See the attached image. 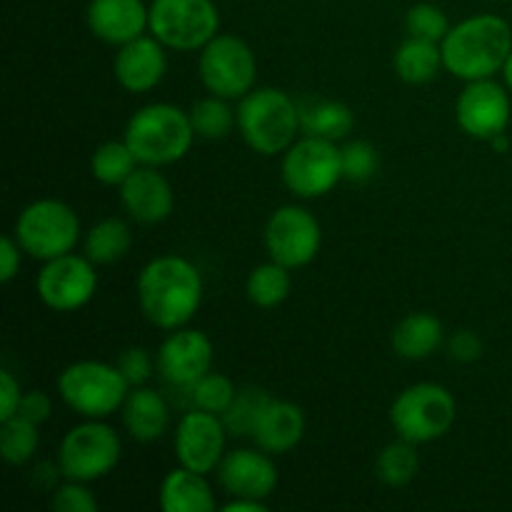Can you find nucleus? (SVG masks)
I'll use <instances>...</instances> for the list:
<instances>
[{
	"label": "nucleus",
	"mask_w": 512,
	"mask_h": 512,
	"mask_svg": "<svg viewBox=\"0 0 512 512\" xmlns=\"http://www.w3.org/2000/svg\"><path fill=\"white\" fill-rule=\"evenodd\" d=\"M160 508L165 512H213L218 503L203 473L178 465L160 483Z\"/></svg>",
	"instance_id": "23"
},
{
	"label": "nucleus",
	"mask_w": 512,
	"mask_h": 512,
	"mask_svg": "<svg viewBox=\"0 0 512 512\" xmlns=\"http://www.w3.org/2000/svg\"><path fill=\"white\" fill-rule=\"evenodd\" d=\"M13 235L25 255L45 263L73 253L80 243V218L63 200L40 198L20 210Z\"/></svg>",
	"instance_id": "7"
},
{
	"label": "nucleus",
	"mask_w": 512,
	"mask_h": 512,
	"mask_svg": "<svg viewBox=\"0 0 512 512\" xmlns=\"http://www.w3.org/2000/svg\"><path fill=\"white\" fill-rule=\"evenodd\" d=\"M265 250L270 260L290 270L313 263L323 245V228L310 210L300 205H283L265 223Z\"/></svg>",
	"instance_id": "12"
},
{
	"label": "nucleus",
	"mask_w": 512,
	"mask_h": 512,
	"mask_svg": "<svg viewBox=\"0 0 512 512\" xmlns=\"http://www.w3.org/2000/svg\"><path fill=\"white\" fill-rule=\"evenodd\" d=\"M283 183L295 198L313 200L328 195L343 180V155L333 140L300 135L283 153Z\"/></svg>",
	"instance_id": "10"
},
{
	"label": "nucleus",
	"mask_w": 512,
	"mask_h": 512,
	"mask_svg": "<svg viewBox=\"0 0 512 512\" xmlns=\"http://www.w3.org/2000/svg\"><path fill=\"white\" fill-rule=\"evenodd\" d=\"M138 305L148 323L160 330L185 328L203 305V275L180 255L153 258L138 278Z\"/></svg>",
	"instance_id": "1"
},
{
	"label": "nucleus",
	"mask_w": 512,
	"mask_h": 512,
	"mask_svg": "<svg viewBox=\"0 0 512 512\" xmlns=\"http://www.w3.org/2000/svg\"><path fill=\"white\" fill-rule=\"evenodd\" d=\"M238 130L248 148L265 158L285 153L300 133L298 100L273 85L253 88L238 103Z\"/></svg>",
	"instance_id": "4"
},
{
	"label": "nucleus",
	"mask_w": 512,
	"mask_h": 512,
	"mask_svg": "<svg viewBox=\"0 0 512 512\" xmlns=\"http://www.w3.org/2000/svg\"><path fill=\"white\" fill-rule=\"evenodd\" d=\"M440 50L453 78L465 83L495 78L512 53V28L500 15H470L448 30Z\"/></svg>",
	"instance_id": "2"
},
{
	"label": "nucleus",
	"mask_w": 512,
	"mask_h": 512,
	"mask_svg": "<svg viewBox=\"0 0 512 512\" xmlns=\"http://www.w3.org/2000/svg\"><path fill=\"white\" fill-rule=\"evenodd\" d=\"M118 190L125 213L140 225L163 223L175 208L173 185L160 173V168H153V165H138Z\"/></svg>",
	"instance_id": "18"
},
{
	"label": "nucleus",
	"mask_w": 512,
	"mask_h": 512,
	"mask_svg": "<svg viewBox=\"0 0 512 512\" xmlns=\"http://www.w3.org/2000/svg\"><path fill=\"white\" fill-rule=\"evenodd\" d=\"M123 458V443L115 428L105 420H88L75 425L60 440L58 460L65 480L95 483L118 468Z\"/></svg>",
	"instance_id": "8"
},
{
	"label": "nucleus",
	"mask_w": 512,
	"mask_h": 512,
	"mask_svg": "<svg viewBox=\"0 0 512 512\" xmlns=\"http://www.w3.org/2000/svg\"><path fill=\"white\" fill-rule=\"evenodd\" d=\"M115 365L120 368L123 378L128 380L130 388H138V385L148 383L150 375H153V368H158V363L150 358L148 350L138 348V345H135V348H125Z\"/></svg>",
	"instance_id": "38"
},
{
	"label": "nucleus",
	"mask_w": 512,
	"mask_h": 512,
	"mask_svg": "<svg viewBox=\"0 0 512 512\" xmlns=\"http://www.w3.org/2000/svg\"><path fill=\"white\" fill-rule=\"evenodd\" d=\"M500 73H503L505 88H508L510 93H512V53H510V58L505 60V65H503V70H500Z\"/></svg>",
	"instance_id": "45"
},
{
	"label": "nucleus",
	"mask_w": 512,
	"mask_h": 512,
	"mask_svg": "<svg viewBox=\"0 0 512 512\" xmlns=\"http://www.w3.org/2000/svg\"><path fill=\"white\" fill-rule=\"evenodd\" d=\"M490 145H493L495 150H498V153H505V150L510 148V140H508V133H500V135H495L493 140H490Z\"/></svg>",
	"instance_id": "44"
},
{
	"label": "nucleus",
	"mask_w": 512,
	"mask_h": 512,
	"mask_svg": "<svg viewBox=\"0 0 512 512\" xmlns=\"http://www.w3.org/2000/svg\"><path fill=\"white\" fill-rule=\"evenodd\" d=\"M35 290L45 308L55 313H75L95 298L98 273L88 255L68 253L45 260L35 278Z\"/></svg>",
	"instance_id": "13"
},
{
	"label": "nucleus",
	"mask_w": 512,
	"mask_h": 512,
	"mask_svg": "<svg viewBox=\"0 0 512 512\" xmlns=\"http://www.w3.org/2000/svg\"><path fill=\"white\" fill-rule=\"evenodd\" d=\"M18 415H23V418H28L30 423L35 425L48 423L50 415H53V400L45 393H40V390H30V393H25L23 400H20Z\"/></svg>",
	"instance_id": "42"
},
{
	"label": "nucleus",
	"mask_w": 512,
	"mask_h": 512,
	"mask_svg": "<svg viewBox=\"0 0 512 512\" xmlns=\"http://www.w3.org/2000/svg\"><path fill=\"white\" fill-rule=\"evenodd\" d=\"M343 155V180L350 183H368L380 168V153L368 140H350L340 148Z\"/></svg>",
	"instance_id": "36"
},
{
	"label": "nucleus",
	"mask_w": 512,
	"mask_h": 512,
	"mask_svg": "<svg viewBox=\"0 0 512 512\" xmlns=\"http://www.w3.org/2000/svg\"><path fill=\"white\" fill-rule=\"evenodd\" d=\"M58 393L63 403L80 418L105 420L123 408L130 385L118 365L78 360L60 373Z\"/></svg>",
	"instance_id": "5"
},
{
	"label": "nucleus",
	"mask_w": 512,
	"mask_h": 512,
	"mask_svg": "<svg viewBox=\"0 0 512 512\" xmlns=\"http://www.w3.org/2000/svg\"><path fill=\"white\" fill-rule=\"evenodd\" d=\"M418 470H420L418 445L408 443V440L403 438L385 445V448L380 450L378 460H375V473H378V478L383 480L388 488H405L408 483H413Z\"/></svg>",
	"instance_id": "30"
},
{
	"label": "nucleus",
	"mask_w": 512,
	"mask_h": 512,
	"mask_svg": "<svg viewBox=\"0 0 512 512\" xmlns=\"http://www.w3.org/2000/svg\"><path fill=\"white\" fill-rule=\"evenodd\" d=\"M200 83L210 95L225 100H240L255 88L258 60L253 48L243 38L218 33L203 50L198 60Z\"/></svg>",
	"instance_id": "11"
},
{
	"label": "nucleus",
	"mask_w": 512,
	"mask_h": 512,
	"mask_svg": "<svg viewBox=\"0 0 512 512\" xmlns=\"http://www.w3.org/2000/svg\"><path fill=\"white\" fill-rule=\"evenodd\" d=\"M300 110V133L313 135V138L340 140L348 138L355 128V113L350 105L340 103V100L330 98H315V95H305L298 100Z\"/></svg>",
	"instance_id": "24"
},
{
	"label": "nucleus",
	"mask_w": 512,
	"mask_h": 512,
	"mask_svg": "<svg viewBox=\"0 0 512 512\" xmlns=\"http://www.w3.org/2000/svg\"><path fill=\"white\" fill-rule=\"evenodd\" d=\"M225 438L228 430L220 415L193 408L180 418L175 428L173 445L178 465L203 475L215 473L220 460L225 458Z\"/></svg>",
	"instance_id": "15"
},
{
	"label": "nucleus",
	"mask_w": 512,
	"mask_h": 512,
	"mask_svg": "<svg viewBox=\"0 0 512 512\" xmlns=\"http://www.w3.org/2000/svg\"><path fill=\"white\" fill-rule=\"evenodd\" d=\"M290 290H293V280H290V268L268 260L263 265H255L250 270L248 280H245V295L255 308H278L288 300Z\"/></svg>",
	"instance_id": "28"
},
{
	"label": "nucleus",
	"mask_w": 512,
	"mask_h": 512,
	"mask_svg": "<svg viewBox=\"0 0 512 512\" xmlns=\"http://www.w3.org/2000/svg\"><path fill=\"white\" fill-rule=\"evenodd\" d=\"M218 480L230 498L268 500L278 488V465L273 455L255 448H238L225 453L218 465Z\"/></svg>",
	"instance_id": "17"
},
{
	"label": "nucleus",
	"mask_w": 512,
	"mask_h": 512,
	"mask_svg": "<svg viewBox=\"0 0 512 512\" xmlns=\"http://www.w3.org/2000/svg\"><path fill=\"white\" fill-rule=\"evenodd\" d=\"M225 512H268V503L255 498H230L223 505Z\"/></svg>",
	"instance_id": "43"
},
{
	"label": "nucleus",
	"mask_w": 512,
	"mask_h": 512,
	"mask_svg": "<svg viewBox=\"0 0 512 512\" xmlns=\"http://www.w3.org/2000/svg\"><path fill=\"white\" fill-rule=\"evenodd\" d=\"M512 103L508 88L495 83L493 78L473 80L465 85L463 93L455 103V120L460 130L475 140H493L495 135L505 133L510 125Z\"/></svg>",
	"instance_id": "14"
},
{
	"label": "nucleus",
	"mask_w": 512,
	"mask_h": 512,
	"mask_svg": "<svg viewBox=\"0 0 512 512\" xmlns=\"http://www.w3.org/2000/svg\"><path fill=\"white\" fill-rule=\"evenodd\" d=\"M120 415H123L125 433L135 443H155L158 438H163L170 423L168 403L158 390L148 388V385L130 388Z\"/></svg>",
	"instance_id": "22"
},
{
	"label": "nucleus",
	"mask_w": 512,
	"mask_h": 512,
	"mask_svg": "<svg viewBox=\"0 0 512 512\" xmlns=\"http://www.w3.org/2000/svg\"><path fill=\"white\" fill-rule=\"evenodd\" d=\"M23 395L18 378L10 370H0V423L18 415Z\"/></svg>",
	"instance_id": "40"
},
{
	"label": "nucleus",
	"mask_w": 512,
	"mask_h": 512,
	"mask_svg": "<svg viewBox=\"0 0 512 512\" xmlns=\"http://www.w3.org/2000/svg\"><path fill=\"white\" fill-rule=\"evenodd\" d=\"M458 418L453 393L438 383H415L390 405V425L398 438L428 445L450 433Z\"/></svg>",
	"instance_id": "6"
},
{
	"label": "nucleus",
	"mask_w": 512,
	"mask_h": 512,
	"mask_svg": "<svg viewBox=\"0 0 512 512\" xmlns=\"http://www.w3.org/2000/svg\"><path fill=\"white\" fill-rule=\"evenodd\" d=\"M195 138L198 135L190 123V113L173 103L143 105L130 115L123 133V140L130 145L138 163L153 168H165L183 160L193 148Z\"/></svg>",
	"instance_id": "3"
},
{
	"label": "nucleus",
	"mask_w": 512,
	"mask_h": 512,
	"mask_svg": "<svg viewBox=\"0 0 512 512\" xmlns=\"http://www.w3.org/2000/svg\"><path fill=\"white\" fill-rule=\"evenodd\" d=\"M20 263H23V248L15 235H5L0 243V283H13L15 275L20 273Z\"/></svg>",
	"instance_id": "41"
},
{
	"label": "nucleus",
	"mask_w": 512,
	"mask_h": 512,
	"mask_svg": "<svg viewBox=\"0 0 512 512\" xmlns=\"http://www.w3.org/2000/svg\"><path fill=\"white\" fill-rule=\"evenodd\" d=\"M85 23L93 38L120 48L145 35L150 25V5L143 0H90Z\"/></svg>",
	"instance_id": "20"
},
{
	"label": "nucleus",
	"mask_w": 512,
	"mask_h": 512,
	"mask_svg": "<svg viewBox=\"0 0 512 512\" xmlns=\"http://www.w3.org/2000/svg\"><path fill=\"white\" fill-rule=\"evenodd\" d=\"M88 485L90 483H80V480L60 483L50 493V508L55 512H95L98 510V498H95Z\"/></svg>",
	"instance_id": "37"
},
{
	"label": "nucleus",
	"mask_w": 512,
	"mask_h": 512,
	"mask_svg": "<svg viewBox=\"0 0 512 512\" xmlns=\"http://www.w3.org/2000/svg\"><path fill=\"white\" fill-rule=\"evenodd\" d=\"M253 443L270 455H285L305 438V413L290 400L270 398L253 428Z\"/></svg>",
	"instance_id": "21"
},
{
	"label": "nucleus",
	"mask_w": 512,
	"mask_h": 512,
	"mask_svg": "<svg viewBox=\"0 0 512 512\" xmlns=\"http://www.w3.org/2000/svg\"><path fill=\"white\" fill-rule=\"evenodd\" d=\"M445 343V328L433 313H410L400 320L390 335L395 355L403 360H425L438 353Z\"/></svg>",
	"instance_id": "25"
},
{
	"label": "nucleus",
	"mask_w": 512,
	"mask_h": 512,
	"mask_svg": "<svg viewBox=\"0 0 512 512\" xmlns=\"http://www.w3.org/2000/svg\"><path fill=\"white\" fill-rule=\"evenodd\" d=\"M450 28L453 25L448 23V15L433 3H415L405 13V30H408L410 38L443 43Z\"/></svg>",
	"instance_id": "35"
},
{
	"label": "nucleus",
	"mask_w": 512,
	"mask_h": 512,
	"mask_svg": "<svg viewBox=\"0 0 512 512\" xmlns=\"http://www.w3.org/2000/svg\"><path fill=\"white\" fill-rule=\"evenodd\" d=\"M393 68L398 78L408 85H425L438 78L443 65V50L433 40L410 38L400 43L393 55Z\"/></svg>",
	"instance_id": "26"
},
{
	"label": "nucleus",
	"mask_w": 512,
	"mask_h": 512,
	"mask_svg": "<svg viewBox=\"0 0 512 512\" xmlns=\"http://www.w3.org/2000/svg\"><path fill=\"white\" fill-rule=\"evenodd\" d=\"M188 393H190V403H193V408L223 415L225 410L230 408V403L235 400V395H238V388H235V383L228 378V375L205 373L198 383L190 385Z\"/></svg>",
	"instance_id": "34"
},
{
	"label": "nucleus",
	"mask_w": 512,
	"mask_h": 512,
	"mask_svg": "<svg viewBox=\"0 0 512 512\" xmlns=\"http://www.w3.org/2000/svg\"><path fill=\"white\" fill-rule=\"evenodd\" d=\"M150 33L168 50H203L220 33V10L213 0H153Z\"/></svg>",
	"instance_id": "9"
},
{
	"label": "nucleus",
	"mask_w": 512,
	"mask_h": 512,
	"mask_svg": "<svg viewBox=\"0 0 512 512\" xmlns=\"http://www.w3.org/2000/svg\"><path fill=\"white\" fill-rule=\"evenodd\" d=\"M188 113L195 135L203 140H223L238 128V110L230 108V100L218 98V95L198 100Z\"/></svg>",
	"instance_id": "31"
},
{
	"label": "nucleus",
	"mask_w": 512,
	"mask_h": 512,
	"mask_svg": "<svg viewBox=\"0 0 512 512\" xmlns=\"http://www.w3.org/2000/svg\"><path fill=\"white\" fill-rule=\"evenodd\" d=\"M448 358L458 365H473L483 358V340L473 330H458L448 340Z\"/></svg>",
	"instance_id": "39"
},
{
	"label": "nucleus",
	"mask_w": 512,
	"mask_h": 512,
	"mask_svg": "<svg viewBox=\"0 0 512 512\" xmlns=\"http://www.w3.org/2000/svg\"><path fill=\"white\" fill-rule=\"evenodd\" d=\"M40 448V425L30 423L23 415L0 423V455L13 468H23L35 458Z\"/></svg>",
	"instance_id": "32"
},
{
	"label": "nucleus",
	"mask_w": 512,
	"mask_h": 512,
	"mask_svg": "<svg viewBox=\"0 0 512 512\" xmlns=\"http://www.w3.org/2000/svg\"><path fill=\"white\" fill-rule=\"evenodd\" d=\"M133 233L120 218H103L85 233L83 250L95 265H113L130 253Z\"/></svg>",
	"instance_id": "27"
},
{
	"label": "nucleus",
	"mask_w": 512,
	"mask_h": 512,
	"mask_svg": "<svg viewBox=\"0 0 512 512\" xmlns=\"http://www.w3.org/2000/svg\"><path fill=\"white\" fill-rule=\"evenodd\" d=\"M165 50L168 48L153 33L120 45L113 60V75L120 88L135 95L158 88L168 70Z\"/></svg>",
	"instance_id": "19"
},
{
	"label": "nucleus",
	"mask_w": 512,
	"mask_h": 512,
	"mask_svg": "<svg viewBox=\"0 0 512 512\" xmlns=\"http://www.w3.org/2000/svg\"><path fill=\"white\" fill-rule=\"evenodd\" d=\"M155 363L165 383L188 390L213 368V340L203 330L178 328L160 343Z\"/></svg>",
	"instance_id": "16"
},
{
	"label": "nucleus",
	"mask_w": 512,
	"mask_h": 512,
	"mask_svg": "<svg viewBox=\"0 0 512 512\" xmlns=\"http://www.w3.org/2000/svg\"><path fill=\"white\" fill-rule=\"evenodd\" d=\"M270 398H273V395H268L265 390L258 388L238 390V395H235V400L230 403V408L220 415L228 435H235V438H240V435H243V438H250L255 423H258L260 410L265 408V403H268Z\"/></svg>",
	"instance_id": "33"
},
{
	"label": "nucleus",
	"mask_w": 512,
	"mask_h": 512,
	"mask_svg": "<svg viewBox=\"0 0 512 512\" xmlns=\"http://www.w3.org/2000/svg\"><path fill=\"white\" fill-rule=\"evenodd\" d=\"M138 165V158L125 140H108L95 148L93 158H90V173L98 183L120 188Z\"/></svg>",
	"instance_id": "29"
}]
</instances>
